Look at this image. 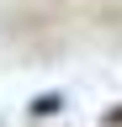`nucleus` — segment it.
<instances>
[{
    "mask_svg": "<svg viewBox=\"0 0 122 127\" xmlns=\"http://www.w3.org/2000/svg\"><path fill=\"white\" fill-rule=\"evenodd\" d=\"M101 122H106V127H122V106H112V111H106Z\"/></svg>",
    "mask_w": 122,
    "mask_h": 127,
    "instance_id": "f03ea898",
    "label": "nucleus"
},
{
    "mask_svg": "<svg viewBox=\"0 0 122 127\" xmlns=\"http://www.w3.org/2000/svg\"><path fill=\"white\" fill-rule=\"evenodd\" d=\"M32 117H53V111H64V90H42V95H32Z\"/></svg>",
    "mask_w": 122,
    "mask_h": 127,
    "instance_id": "f257e3e1",
    "label": "nucleus"
}]
</instances>
